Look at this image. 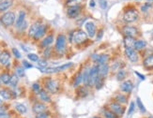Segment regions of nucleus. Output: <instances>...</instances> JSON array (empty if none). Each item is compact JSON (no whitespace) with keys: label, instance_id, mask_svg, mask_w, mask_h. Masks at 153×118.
I'll return each mask as SVG.
<instances>
[{"label":"nucleus","instance_id":"obj_3","mask_svg":"<svg viewBox=\"0 0 153 118\" xmlns=\"http://www.w3.org/2000/svg\"><path fill=\"white\" fill-rule=\"evenodd\" d=\"M88 39V35L82 30H78V31H75L73 34V40L77 44H81L85 42Z\"/></svg>","mask_w":153,"mask_h":118},{"label":"nucleus","instance_id":"obj_4","mask_svg":"<svg viewBox=\"0 0 153 118\" xmlns=\"http://www.w3.org/2000/svg\"><path fill=\"white\" fill-rule=\"evenodd\" d=\"M56 48L57 52L60 54L64 53L65 48H66V37L64 35H59L56 39Z\"/></svg>","mask_w":153,"mask_h":118},{"label":"nucleus","instance_id":"obj_30","mask_svg":"<svg viewBox=\"0 0 153 118\" xmlns=\"http://www.w3.org/2000/svg\"><path fill=\"white\" fill-rule=\"evenodd\" d=\"M18 82H19V77L17 76L16 74H14L11 77V82H9V84H11L12 87H15L18 84Z\"/></svg>","mask_w":153,"mask_h":118},{"label":"nucleus","instance_id":"obj_29","mask_svg":"<svg viewBox=\"0 0 153 118\" xmlns=\"http://www.w3.org/2000/svg\"><path fill=\"white\" fill-rule=\"evenodd\" d=\"M89 72H90V69H85V72L83 73V83L85 85H88L89 83Z\"/></svg>","mask_w":153,"mask_h":118},{"label":"nucleus","instance_id":"obj_49","mask_svg":"<svg viewBox=\"0 0 153 118\" xmlns=\"http://www.w3.org/2000/svg\"><path fill=\"white\" fill-rule=\"evenodd\" d=\"M6 111H7L6 107H4V106H0V116L6 114Z\"/></svg>","mask_w":153,"mask_h":118},{"label":"nucleus","instance_id":"obj_54","mask_svg":"<svg viewBox=\"0 0 153 118\" xmlns=\"http://www.w3.org/2000/svg\"><path fill=\"white\" fill-rule=\"evenodd\" d=\"M134 73H135V74L137 75V76H138V77H140V78H141L142 80H145V77H144V76H143V75H141V74H140L139 72H137V71H135Z\"/></svg>","mask_w":153,"mask_h":118},{"label":"nucleus","instance_id":"obj_32","mask_svg":"<svg viewBox=\"0 0 153 118\" xmlns=\"http://www.w3.org/2000/svg\"><path fill=\"white\" fill-rule=\"evenodd\" d=\"M82 81H83V74H81V73H79L78 75H77V77H76V79H75V82H74V86H78L79 84L82 83Z\"/></svg>","mask_w":153,"mask_h":118},{"label":"nucleus","instance_id":"obj_13","mask_svg":"<svg viewBox=\"0 0 153 118\" xmlns=\"http://www.w3.org/2000/svg\"><path fill=\"white\" fill-rule=\"evenodd\" d=\"M98 70H99V76L100 77H105L108 74L109 71V67L106 64H101L98 67Z\"/></svg>","mask_w":153,"mask_h":118},{"label":"nucleus","instance_id":"obj_53","mask_svg":"<svg viewBox=\"0 0 153 118\" xmlns=\"http://www.w3.org/2000/svg\"><path fill=\"white\" fill-rule=\"evenodd\" d=\"M102 35H103V31H102V30H100V31H99V33H98V37H97V39H98V40L102 39Z\"/></svg>","mask_w":153,"mask_h":118},{"label":"nucleus","instance_id":"obj_22","mask_svg":"<svg viewBox=\"0 0 153 118\" xmlns=\"http://www.w3.org/2000/svg\"><path fill=\"white\" fill-rule=\"evenodd\" d=\"M144 66L146 68H149V69L153 68V54L147 56V57L144 60Z\"/></svg>","mask_w":153,"mask_h":118},{"label":"nucleus","instance_id":"obj_15","mask_svg":"<svg viewBox=\"0 0 153 118\" xmlns=\"http://www.w3.org/2000/svg\"><path fill=\"white\" fill-rule=\"evenodd\" d=\"M9 59H11V54H9V52L4 51L0 54V64L7 65L9 63Z\"/></svg>","mask_w":153,"mask_h":118},{"label":"nucleus","instance_id":"obj_62","mask_svg":"<svg viewBox=\"0 0 153 118\" xmlns=\"http://www.w3.org/2000/svg\"><path fill=\"white\" fill-rule=\"evenodd\" d=\"M149 118H153V117H149Z\"/></svg>","mask_w":153,"mask_h":118},{"label":"nucleus","instance_id":"obj_24","mask_svg":"<svg viewBox=\"0 0 153 118\" xmlns=\"http://www.w3.org/2000/svg\"><path fill=\"white\" fill-rule=\"evenodd\" d=\"M53 40H54V37L53 36H48L46 37L45 39L42 40L41 42V46L42 47H48L49 45H51V43H53Z\"/></svg>","mask_w":153,"mask_h":118},{"label":"nucleus","instance_id":"obj_8","mask_svg":"<svg viewBox=\"0 0 153 118\" xmlns=\"http://www.w3.org/2000/svg\"><path fill=\"white\" fill-rule=\"evenodd\" d=\"M81 11V8L78 5H76V6H70L69 7L68 11H67V14H68V16L70 17V18H74L76 16L79 15V13Z\"/></svg>","mask_w":153,"mask_h":118},{"label":"nucleus","instance_id":"obj_2","mask_svg":"<svg viewBox=\"0 0 153 118\" xmlns=\"http://www.w3.org/2000/svg\"><path fill=\"white\" fill-rule=\"evenodd\" d=\"M138 18V11L134 8H131V9H128V11H125L124 13V16L123 19L124 21L126 23H132V22H135Z\"/></svg>","mask_w":153,"mask_h":118},{"label":"nucleus","instance_id":"obj_44","mask_svg":"<svg viewBox=\"0 0 153 118\" xmlns=\"http://www.w3.org/2000/svg\"><path fill=\"white\" fill-rule=\"evenodd\" d=\"M99 3H100V6L102 9H105L107 8V2L106 0H99Z\"/></svg>","mask_w":153,"mask_h":118},{"label":"nucleus","instance_id":"obj_16","mask_svg":"<svg viewBox=\"0 0 153 118\" xmlns=\"http://www.w3.org/2000/svg\"><path fill=\"white\" fill-rule=\"evenodd\" d=\"M134 44H135L134 37L127 36L124 37V45H125L126 48H132V47H134Z\"/></svg>","mask_w":153,"mask_h":118},{"label":"nucleus","instance_id":"obj_28","mask_svg":"<svg viewBox=\"0 0 153 118\" xmlns=\"http://www.w3.org/2000/svg\"><path fill=\"white\" fill-rule=\"evenodd\" d=\"M146 45H147V43L144 40H137V41H135V44H134V47H133V48H134L135 50H141L143 48H145Z\"/></svg>","mask_w":153,"mask_h":118},{"label":"nucleus","instance_id":"obj_38","mask_svg":"<svg viewBox=\"0 0 153 118\" xmlns=\"http://www.w3.org/2000/svg\"><path fill=\"white\" fill-rule=\"evenodd\" d=\"M27 58H29L33 62H38V61H39V56L35 54H28Z\"/></svg>","mask_w":153,"mask_h":118},{"label":"nucleus","instance_id":"obj_50","mask_svg":"<svg viewBox=\"0 0 153 118\" xmlns=\"http://www.w3.org/2000/svg\"><path fill=\"white\" fill-rule=\"evenodd\" d=\"M26 26H27V22L26 21H25L23 23H22V25L19 27V29H20L21 31H23V30H25L26 28Z\"/></svg>","mask_w":153,"mask_h":118},{"label":"nucleus","instance_id":"obj_21","mask_svg":"<svg viewBox=\"0 0 153 118\" xmlns=\"http://www.w3.org/2000/svg\"><path fill=\"white\" fill-rule=\"evenodd\" d=\"M45 32H46V26L45 25H41L40 28H39V30H38V32L36 33V35H35L34 37H35L36 40L41 39V37L45 34Z\"/></svg>","mask_w":153,"mask_h":118},{"label":"nucleus","instance_id":"obj_42","mask_svg":"<svg viewBox=\"0 0 153 118\" xmlns=\"http://www.w3.org/2000/svg\"><path fill=\"white\" fill-rule=\"evenodd\" d=\"M81 1H82V0H69V1H67V5H70V7L76 6V5H78V3Z\"/></svg>","mask_w":153,"mask_h":118},{"label":"nucleus","instance_id":"obj_46","mask_svg":"<svg viewBox=\"0 0 153 118\" xmlns=\"http://www.w3.org/2000/svg\"><path fill=\"white\" fill-rule=\"evenodd\" d=\"M48 117H49V115L46 112H42V114H37V118H48Z\"/></svg>","mask_w":153,"mask_h":118},{"label":"nucleus","instance_id":"obj_56","mask_svg":"<svg viewBox=\"0 0 153 118\" xmlns=\"http://www.w3.org/2000/svg\"><path fill=\"white\" fill-rule=\"evenodd\" d=\"M0 118H9V115L8 114H3V115L0 116Z\"/></svg>","mask_w":153,"mask_h":118},{"label":"nucleus","instance_id":"obj_37","mask_svg":"<svg viewBox=\"0 0 153 118\" xmlns=\"http://www.w3.org/2000/svg\"><path fill=\"white\" fill-rule=\"evenodd\" d=\"M126 76V72L124 71V70H120V71L117 72V79L118 81H122V80L125 78Z\"/></svg>","mask_w":153,"mask_h":118},{"label":"nucleus","instance_id":"obj_60","mask_svg":"<svg viewBox=\"0 0 153 118\" xmlns=\"http://www.w3.org/2000/svg\"><path fill=\"white\" fill-rule=\"evenodd\" d=\"M0 104H1V100H0Z\"/></svg>","mask_w":153,"mask_h":118},{"label":"nucleus","instance_id":"obj_20","mask_svg":"<svg viewBox=\"0 0 153 118\" xmlns=\"http://www.w3.org/2000/svg\"><path fill=\"white\" fill-rule=\"evenodd\" d=\"M25 18H26V12L25 11H20V13H19V16H18V19L16 21V27L19 28L22 23L25 22Z\"/></svg>","mask_w":153,"mask_h":118},{"label":"nucleus","instance_id":"obj_33","mask_svg":"<svg viewBox=\"0 0 153 118\" xmlns=\"http://www.w3.org/2000/svg\"><path fill=\"white\" fill-rule=\"evenodd\" d=\"M102 85H103V81H102V77H99L98 80L96 81V83H95V86H96V88L99 90V89H101V88L102 87Z\"/></svg>","mask_w":153,"mask_h":118},{"label":"nucleus","instance_id":"obj_40","mask_svg":"<svg viewBox=\"0 0 153 118\" xmlns=\"http://www.w3.org/2000/svg\"><path fill=\"white\" fill-rule=\"evenodd\" d=\"M136 101H137V105H138V107H139L140 111H141V112H146V109H145L144 105H143V103H142V101H141L140 98H137Z\"/></svg>","mask_w":153,"mask_h":118},{"label":"nucleus","instance_id":"obj_39","mask_svg":"<svg viewBox=\"0 0 153 118\" xmlns=\"http://www.w3.org/2000/svg\"><path fill=\"white\" fill-rule=\"evenodd\" d=\"M116 98H117V100L118 103H126V101H127V98H125V96H123V95H117L116 97Z\"/></svg>","mask_w":153,"mask_h":118},{"label":"nucleus","instance_id":"obj_48","mask_svg":"<svg viewBox=\"0 0 153 118\" xmlns=\"http://www.w3.org/2000/svg\"><path fill=\"white\" fill-rule=\"evenodd\" d=\"M23 66H25L26 69H31V68L33 67V66H32L31 64H29V63H28L27 61H26V60L23 61Z\"/></svg>","mask_w":153,"mask_h":118},{"label":"nucleus","instance_id":"obj_11","mask_svg":"<svg viewBox=\"0 0 153 118\" xmlns=\"http://www.w3.org/2000/svg\"><path fill=\"white\" fill-rule=\"evenodd\" d=\"M123 33L125 34L127 37H135L137 35V29L133 26H125L123 28Z\"/></svg>","mask_w":153,"mask_h":118},{"label":"nucleus","instance_id":"obj_19","mask_svg":"<svg viewBox=\"0 0 153 118\" xmlns=\"http://www.w3.org/2000/svg\"><path fill=\"white\" fill-rule=\"evenodd\" d=\"M41 25L40 23H34V25H32L31 27L29 28V31H28V35H29V37H35L36 33L38 32V30H39Z\"/></svg>","mask_w":153,"mask_h":118},{"label":"nucleus","instance_id":"obj_12","mask_svg":"<svg viewBox=\"0 0 153 118\" xmlns=\"http://www.w3.org/2000/svg\"><path fill=\"white\" fill-rule=\"evenodd\" d=\"M46 110H47V107L43 104V103H36V104L33 106V112L37 114L45 112Z\"/></svg>","mask_w":153,"mask_h":118},{"label":"nucleus","instance_id":"obj_10","mask_svg":"<svg viewBox=\"0 0 153 118\" xmlns=\"http://www.w3.org/2000/svg\"><path fill=\"white\" fill-rule=\"evenodd\" d=\"M108 57L109 56L107 54H93L92 55V60L95 61V62L101 64H106V62L108 61Z\"/></svg>","mask_w":153,"mask_h":118},{"label":"nucleus","instance_id":"obj_63","mask_svg":"<svg viewBox=\"0 0 153 118\" xmlns=\"http://www.w3.org/2000/svg\"><path fill=\"white\" fill-rule=\"evenodd\" d=\"M0 83H1V82H0Z\"/></svg>","mask_w":153,"mask_h":118},{"label":"nucleus","instance_id":"obj_51","mask_svg":"<svg viewBox=\"0 0 153 118\" xmlns=\"http://www.w3.org/2000/svg\"><path fill=\"white\" fill-rule=\"evenodd\" d=\"M50 54H51V49L50 48H47L44 51V56H45V57H49Z\"/></svg>","mask_w":153,"mask_h":118},{"label":"nucleus","instance_id":"obj_17","mask_svg":"<svg viewBox=\"0 0 153 118\" xmlns=\"http://www.w3.org/2000/svg\"><path fill=\"white\" fill-rule=\"evenodd\" d=\"M121 90L124 91V92H131L132 90V88H133V84L131 81H125L124 83H121Z\"/></svg>","mask_w":153,"mask_h":118},{"label":"nucleus","instance_id":"obj_41","mask_svg":"<svg viewBox=\"0 0 153 118\" xmlns=\"http://www.w3.org/2000/svg\"><path fill=\"white\" fill-rule=\"evenodd\" d=\"M38 65H39L40 69H43V68H47V61L46 60H39L38 61Z\"/></svg>","mask_w":153,"mask_h":118},{"label":"nucleus","instance_id":"obj_26","mask_svg":"<svg viewBox=\"0 0 153 118\" xmlns=\"http://www.w3.org/2000/svg\"><path fill=\"white\" fill-rule=\"evenodd\" d=\"M0 96H1L4 100H11V96H12V94L11 91H9V90H1L0 91Z\"/></svg>","mask_w":153,"mask_h":118},{"label":"nucleus","instance_id":"obj_43","mask_svg":"<svg viewBox=\"0 0 153 118\" xmlns=\"http://www.w3.org/2000/svg\"><path fill=\"white\" fill-rule=\"evenodd\" d=\"M32 88H33V90L35 91V93H40L41 92V86L39 85V83H33V85H32Z\"/></svg>","mask_w":153,"mask_h":118},{"label":"nucleus","instance_id":"obj_36","mask_svg":"<svg viewBox=\"0 0 153 118\" xmlns=\"http://www.w3.org/2000/svg\"><path fill=\"white\" fill-rule=\"evenodd\" d=\"M71 65H73L71 63H68V64H65V65L59 66V67H56V71L58 72V71H61V70H64V69H66L70 68Z\"/></svg>","mask_w":153,"mask_h":118},{"label":"nucleus","instance_id":"obj_25","mask_svg":"<svg viewBox=\"0 0 153 118\" xmlns=\"http://www.w3.org/2000/svg\"><path fill=\"white\" fill-rule=\"evenodd\" d=\"M11 77L8 73H3L1 76H0V82L4 84H9L11 82Z\"/></svg>","mask_w":153,"mask_h":118},{"label":"nucleus","instance_id":"obj_59","mask_svg":"<svg viewBox=\"0 0 153 118\" xmlns=\"http://www.w3.org/2000/svg\"><path fill=\"white\" fill-rule=\"evenodd\" d=\"M2 1H4V0H0V2H2Z\"/></svg>","mask_w":153,"mask_h":118},{"label":"nucleus","instance_id":"obj_58","mask_svg":"<svg viewBox=\"0 0 153 118\" xmlns=\"http://www.w3.org/2000/svg\"><path fill=\"white\" fill-rule=\"evenodd\" d=\"M147 1H153V0H147Z\"/></svg>","mask_w":153,"mask_h":118},{"label":"nucleus","instance_id":"obj_7","mask_svg":"<svg viewBox=\"0 0 153 118\" xmlns=\"http://www.w3.org/2000/svg\"><path fill=\"white\" fill-rule=\"evenodd\" d=\"M110 109L117 116H120L124 114V108L119 104V103H112V104L110 105Z\"/></svg>","mask_w":153,"mask_h":118},{"label":"nucleus","instance_id":"obj_47","mask_svg":"<svg viewBox=\"0 0 153 118\" xmlns=\"http://www.w3.org/2000/svg\"><path fill=\"white\" fill-rule=\"evenodd\" d=\"M133 111H134V103L132 102V103H131V105H130V109H129V112H128L129 115L132 114V112H133Z\"/></svg>","mask_w":153,"mask_h":118},{"label":"nucleus","instance_id":"obj_55","mask_svg":"<svg viewBox=\"0 0 153 118\" xmlns=\"http://www.w3.org/2000/svg\"><path fill=\"white\" fill-rule=\"evenodd\" d=\"M89 5H90V7H91V8H94L95 7V1H94V0H90Z\"/></svg>","mask_w":153,"mask_h":118},{"label":"nucleus","instance_id":"obj_14","mask_svg":"<svg viewBox=\"0 0 153 118\" xmlns=\"http://www.w3.org/2000/svg\"><path fill=\"white\" fill-rule=\"evenodd\" d=\"M85 29H87V32L89 37H94L95 36V32H96V27H95V25L91 22H88L85 23Z\"/></svg>","mask_w":153,"mask_h":118},{"label":"nucleus","instance_id":"obj_1","mask_svg":"<svg viewBox=\"0 0 153 118\" xmlns=\"http://www.w3.org/2000/svg\"><path fill=\"white\" fill-rule=\"evenodd\" d=\"M0 21H1V23L6 26L12 25L14 22H15V14H14V12H12V11L6 12L2 15Z\"/></svg>","mask_w":153,"mask_h":118},{"label":"nucleus","instance_id":"obj_6","mask_svg":"<svg viewBox=\"0 0 153 118\" xmlns=\"http://www.w3.org/2000/svg\"><path fill=\"white\" fill-rule=\"evenodd\" d=\"M45 87L47 88V90L53 94L56 93L59 89L58 83H57V82L55 81V80H48L45 83Z\"/></svg>","mask_w":153,"mask_h":118},{"label":"nucleus","instance_id":"obj_61","mask_svg":"<svg viewBox=\"0 0 153 118\" xmlns=\"http://www.w3.org/2000/svg\"><path fill=\"white\" fill-rule=\"evenodd\" d=\"M94 118H100V117H94Z\"/></svg>","mask_w":153,"mask_h":118},{"label":"nucleus","instance_id":"obj_18","mask_svg":"<svg viewBox=\"0 0 153 118\" xmlns=\"http://www.w3.org/2000/svg\"><path fill=\"white\" fill-rule=\"evenodd\" d=\"M12 5L11 0H4V1L0 2V11H5L8 8H9Z\"/></svg>","mask_w":153,"mask_h":118},{"label":"nucleus","instance_id":"obj_45","mask_svg":"<svg viewBox=\"0 0 153 118\" xmlns=\"http://www.w3.org/2000/svg\"><path fill=\"white\" fill-rule=\"evenodd\" d=\"M12 53H13L14 55H15L16 58H21V54H20V52H19L17 49L13 48V49H12Z\"/></svg>","mask_w":153,"mask_h":118},{"label":"nucleus","instance_id":"obj_9","mask_svg":"<svg viewBox=\"0 0 153 118\" xmlns=\"http://www.w3.org/2000/svg\"><path fill=\"white\" fill-rule=\"evenodd\" d=\"M125 54L129 60L132 61V62H136L138 60V55L136 54V52L132 48H125Z\"/></svg>","mask_w":153,"mask_h":118},{"label":"nucleus","instance_id":"obj_23","mask_svg":"<svg viewBox=\"0 0 153 118\" xmlns=\"http://www.w3.org/2000/svg\"><path fill=\"white\" fill-rule=\"evenodd\" d=\"M15 110L21 114H25L26 112V111H27L26 107L23 104H22V103H17V104L15 105Z\"/></svg>","mask_w":153,"mask_h":118},{"label":"nucleus","instance_id":"obj_35","mask_svg":"<svg viewBox=\"0 0 153 118\" xmlns=\"http://www.w3.org/2000/svg\"><path fill=\"white\" fill-rule=\"evenodd\" d=\"M16 75L18 77H23L25 76V69H23L22 67H18L16 69Z\"/></svg>","mask_w":153,"mask_h":118},{"label":"nucleus","instance_id":"obj_57","mask_svg":"<svg viewBox=\"0 0 153 118\" xmlns=\"http://www.w3.org/2000/svg\"><path fill=\"white\" fill-rule=\"evenodd\" d=\"M22 48L25 50V52H28V48H26V46H23V45H22Z\"/></svg>","mask_w":153,"mask_h":118},{"label":"nucleus","instance_id":"obj_52","mask_svg":"<svg viewBox=\"0 0 153 118\" xmlns=\"http://www.w3.org/2000/svg\"><path fill=\"white\" fill-rule=\"evenodd\" d=\"M150 7H151L150 4H146V5H144V6L142 7V11H147V9L149 8H150Z\"/></svg>","mask_w":153,"mask_h":118},{"label":"nucleus","instance_id":"obj_5","mask_svg":"<svg viewBox=\"0 0 153 118\" xmlns=\"http://www.w3.org/2000/svg\"><path fill=\"white\" fill-rule=\"evenodd\" d=\"M99 70H98V66H95L92 69H90V72H89V83L88 85L92 86L95 84L96 81L99 78Z\"/></svg>","mask_w":153,"mask_h":118},{"label":"nucleus","instance_id":"obj_34","mask_svg":"<svg viewBox=\"0 0 153 118\" xmlns=\"http://www.w3.org/2000/svg\"><path fill=\"white\" fill-rule=\"evenodd\" d=\"M104 115L106 118H117V115L115 114L112 111H105L104 112Z\"/></svg>","mask_w":153,"mask_h":118},{"label":"nucleus","instance_id":"obj_27","mask_svg":"<svg viewBox=\"0 0 153 118\" xmlns=\"http://www.w3.org/2000/svg\"><path fill=\"white\" fill-rule=\"evenodd\" d=\"M39 96L41 98V100H42L45 102H50L51 101L50 97L48 96V94H47L44 90H41V92L39 93Z\"/></svg>","mask_w":153,"mask_h":118},{"label":"nucleus","instance_id":"obj_31","mask_svg":"<svg viewBox=\"0 0 153 118\" xmlns=\"http://www.w3.org/2000/svg\"><path fill=\"white\" fill-rule=\"evenodd\" d=\"M78 95L80 97H87L88 95V92L87 90V88L85 87H79L78 88Z\"/></svg>","mask_w":153,"mask_h":118}]
</instances>
